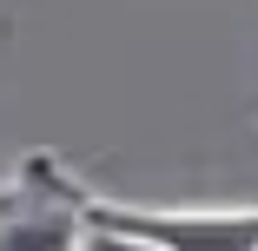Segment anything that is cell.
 <instances>
[{"label":"cell","instance_id":"cell-1","mask_svg":"<svg viewBox=\"0 0 258 251\" xmlns=\"http://www.w3.org/2000/svg\"><path fill=\"white\" fill-rule=\"evenodd\" d=\"M99 231H133L159 251H258V212H86Z\"/></svg>","mask_w":258,"mask_h":251},{"label":"cell","instance_id":"cell-2","mask_svg":"<svg viewBox=\"0 0 258 251\" xmlns=\"http://www.w3.org/2000/svg\"><path fill=\"white\" fill-rule=\"evenodd\" d=\"M0 251H86V225L67 218V212L0 218Z\"/></svg>","mask_w":258,"mask_h":251},{"label":"cell","instance_id":"cell-3","mask_svg":"<svg viewBox=\"0 0 258 251\" xmlns=\"http://www.w3.org/2000/svg\"><path fill=\"white\" fill-rule=\"evenodd\" d=\"M86 251H159V244H146V238H133V231H99V225H86Z\"/></svg>","mask_w":258,"mask_h":251}]
</instances>
